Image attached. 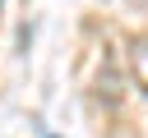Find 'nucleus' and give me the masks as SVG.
I'll use <instances>...</instances> for the list:
<instances>
[{"label":"nucleus","instance_id":"obj_1","mask_svg":"<svg viewBox=\"0 0 148 138\" xmlns=\"http://www.w3.org/2000/svg\"><path fill=\"white\" fill-rule=\"evenodd\" d=\"M130 78H134V87L148 97V37L130 41Z\"/></svg>","mask_w":148,"mask_h":138}]
</instances>
